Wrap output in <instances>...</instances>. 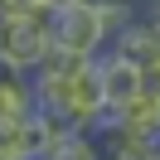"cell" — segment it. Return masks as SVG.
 Masks as SVG:
<instances>
[{
	"label": "cell",
	"instance_id": "obj_1",
	"mask_svg": "<svg viewBox=\"0 0 160 160\" xmlns=\"http://www.w3.org/2000/svg\"><path fill=\"white\" fill-rule=\"evenodd\" d=\"M49 34H53V44H63V49H73V53H88V58H97L112 44L97 5H88V0H73L63 10H49Z\"/></svg>",
	"mask_w": 160,
	"mask_h": 160
},
{
	"label": "cell",
	"instance_id": "obj_2",
	"mask_svg": "<svg viewBox=\"0 0 160 160\" xmlns=\"http://www.w3.org/2000/svg\"><path fill=\"white\" fill-rule=\"evenodd\" d=\"M53 49L49 20H0V53L15 63V68L34 73L44 63V53Z\"/></svg>",
	"mask_w": 160,
	"mask_h": 160
},
{
	"label": "cell",
	"instance_id": "obj_3",
	"mask_svg": "<svg viewBox=\"0 0 160 160\" xmlns=\"http://www.w3.org/2000/svg\"><path fill=\"white\" fill-rule=\"evenodd\" d=\"M92 63H97L102 92H107V102H112V107H121V102H131V97H136L141 88H146V73H141V68H136L131 58H121L117 49H102V53H97Z\"/></svg>",
	"mask_w": 160,
	"mask_h": 160
},
{
	"label": "cell",
	"instance_id": "obj_4",
	"mask_svg": "<svg viewBox=\"0 0 160 160\" xmlns=\"http://www.w3.org/2000/svg\"><path fill=\"white\" fill-rule=\"evenodd\" d=\"M117 117H121V126L141 131V136H155V131H160V92L155 88H141L131 102L117 107Z\"/></svg>",
	"mask_w": 160,
	"mask_h": 160
},
{
	"label": "cell",
	"instance_id": "obj_5",
	"mask_svg": "<svg viewBox=\"0 0 160 160\" xmlns=\"http://www.w3.org/2000/svg\"><path fill=\"white\" fill-rule=\"evenodd\" d=\"M102 150L107 155H117V160H150V150H146V136L141 131H131V126H112V131H102Z\"/></svg>",
	"mask_w": 160,
	"mask_h": 160
},
{
	"label": "cell",
	"instance_id": "obj_6",
	"mask_svg": "<svg viewBox=\"0 0 160 160\" xmlns=\"http://www.w3.org/2000/svg\"><path fill=\"white\" fill-rule=\"evenodd\" d=\"M34 107V73L20 82H10V88H0V121H10V117H24V112Z\"/></svg>",
	"mask_w": 160,
	"mask_h": 160
},
{
	"label": "cell",
	"instance_id": "obj_7",
	"mask_svg": "<svg viewBox=\"0 0 160 160\" xmlns=\"http://www.w3.org/2000/svg\"><path fill=\"white\" fill-rule=\"evenodd\" d=\"M97 15H102V24H107V34H121L141 15V5L136 0H107V5H97Z\"/></svg>",
	"mask_w": 160,
	"mask_h": 160
},
{
	"label": "cell",
	"instance_id": "obj_8",
	"mask_svg": "<svg viewBox=\"0 0 160 160\" xmlns=\"http://www.w3.org/2000/svg\"><path fill=\"white\" fill-rule=\"evenodd\" d=\"M0 160H24V117L0 121Z\"/></svg>",
	"mask_w": 160,
	"mask_h": 160
},
{
	"label": "cell",
	"instance_id": "obj_9",
	"mask_svg": "<svg viewBox=\"0 0 160 160\" xmlns=\"http://www.w3.org/2000/svg\"><path fill=\"white\" fill-rule=\"evenodd\" d=\"M0 20H49L44 0H0Z\"/></svg>",
	"mask_w": 160,
	"mask_h": 160
},
{
	"label": "cell",
	"instance_id": "obj_10",
	"mask_svg": "<svg viewBox=\"0 0 160 160\" xmlns=\"http://www.w3.org/2000/svg\"><path fill=\"white\" fill-rule=\"evenodd\" d=\"M141 10H146V15H155V20H160V0H146Z\"/></svg>",
	"mask_w": 160,
	"mask_h": 160
},
{
	"label": "cell",
	"instance_id": "obj_11",
	"mask_svg": "<svg viewBox=\"0 0 160 160\" xmlns=\"http://www.w3.org/2000/svg\"><path fill=\"white\" fill-rule=\"evenodd\" d=\"M88 5H107V0H88Z\"/></svg>",
	"mask_w": 160,
	"mask_h": 160
}]
</instances>
